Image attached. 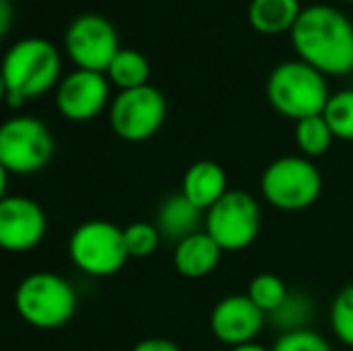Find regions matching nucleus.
<instances>
[{
    "label": "nucleus",
    "mask_w": 353,
    "mask_h": 351,
    "mask_svg": "<svg viewBox=\"0 0 353 351\" xmlns=\"http://www.w3.org/2000/svg\"><path fill=\"white\" fill-rule=\"evenodd\" d=\"M288 39L296 58L330 80L353 72V22L339 5H305Z\"/></svg>",
    "instance_id": "nucleus-1"
},
{
    "label": "nucleus",
    "mask_w": 353,
    "mask_h": 351,
    "mask_svg": "<svg viewBox=\"0 0 353 351\" xmlns=\"http://www.w3.org/2000/svg\"><path fill=\"white\" fill-rule=\"evenodd\" d=\"M0 70L8 87V106H24L27 101L56 92L63 80V56L53 41L43 37L17 39L5 51Z\"/></svg>",
    "instance_id": "nucleus-2"
},
{
    "label": "nucleus",
    "mask_w": 353,
    "mask_h": 351,
    "mask_svg": "<svg viewBox=\"0 0 353 351\" xmlns=\"http://www.w3.org/2000/svg\"><path fill=\"white\" fill-rule=\"evenodd\" d=\"M265 94L270 106L281 118L298 123L303 118L320 116L332 97L330 77L307 66L301 58L281 61L267 75Z\"/></svg>",
    "instance_id": "nucleus-3"
},
{
    "label": "nucleus",
    "mask_w": 353,
    "mask_h": 351,
    "mask_svg": "<svg viewBox=\"0 0 353 351\" xmlns=\"http://www.w3.org/2000/svg\"><path fill=\"white\" fill-rule=\"evenodd\" d=\"M17 315L37 330L65 328L77 313V291L63 274L32 272L17 284L12 296Z\"/></svg>",
    "instance_id": "nucleus-4"
},
{
    "label": "nucleus",
    "mask_w": 353,
    "mask_h": 351,
    "mask_svg": "<svg viewBox=\"0 0 353 351\" xmlns=\"http://www.w3.org/2000/svg\"><path fill=\"white\" fill-rule=\"evenodd\" d=\"M322 174L312 159L303 154H283L265 166L260 192L270 207L279 212L310 210L322 195Z\"/></svg>",
    "instance_id": "nucleus-5"
},
{
    "label": "nucleus",
    "mask_w": 353,
    "mask_h": 351,
    "mask_svg": "<svg viewBox=\"0 0 353 351\" xmlns=\"http://www.w3.org/2000/svg\"><path fill=\"white\" fill-rule=\"evenodd\" d=\"M72 265L87 277H113L130 260L123 229L106 219H87L74 226L68 239Z\"/></svg>",
    "instance_id": "nucleus-6"
},
{
    "label": "nucleus",
    "mask_w": 353,
    "mask_h": 351,
    "mask_svg": "<svg viewBox=\"0 0 353 351\" xmlns=\"http://www.w3.org/2000/svg\"><path fill=\"white\" fill-rule=\"evenodd\" d=\"M56 137L37 116H12L0 123V164L10 176H34L51 164Z\"/></svg>",
    "instance_id": "nucleus-7"
},
{
    "label": "nucleus",
    "mask_w": 353,
    "mask_h": 351,
    "mask_svg": "<svg viewBox=\"0 0 353 351\" xmlns=\"http://www.w3.org/2000/svg\"><path fill=\"white\" fill-rule=\"evenodd\" d=\"M202 229L219 243L223 253H241L257 241L262 229L260 200L252 192L231 188L216 205L205 212Z\"/></svg>",
    "instance_id": "nucleus-8"
},
{
    "label": "nucleus",
    "mask_w": 353,
    "mask_h": 351,
    "mask_svg": "<svg viewBox=\"0 0 353 351\" xmlns=\"http://www.w3.org/2000/svg\"><path fill=\"white\" fill-rule=\"evenodd\" d=\"M168 116V101L161 89L144 85L137 89H125L113 97L108 106L111 130L125 142H147L163 128Z\"/></svg>",
    "instance_id": "nucleus-9"
},
{
    "label": "nucleus",
    "mask_w": 353,
    "mask_h": 351,
    "mask_svg": "<svg viewBox=\"0 0 353 351\" xmlns=\"http://www.w3.org/2000/svg\"><path fill=\"white\" fill-rule=\"evenodd\" d=\"M63 46L74 68L94 72H106L116 53L123 48L118 29L113 27L111 19L99 12L77 14L68 24Z\"/></svg>",
    "instance_id": "nucleus-10"
},
{
    "label": "nucleus",
    "mask_w": 353,
    "mask_h": 351,
    "mask_svg": "<svg viewBox=\"0 0 353 351\" xmlns=\"http://www.w3.org/2000/svg\"><path fill=\"white\" fill-rule=\"evenodd\" d=\"M53 97H56L58 113L70 123L94 121L103 111H108L113 101L106 72L79 70V68L63 75Z\"/></svg>",
    "instance_id": "nucleus-11"
},
{
    "label": "nucleus",
    "mask_w": 353,
    "mask_h": 351,
    "mask_svg": "<svg viewBox=\"0 0 353 351\" xmlns=\"http://www.w3.org/2000/svg\"><path fill=\"white\" fill-rule=\"evenodd\" d=\"M48 217L37 200L24 195H8L0 202V250L29 253L46 239Z\"/></svg>",
    "instance_id": "nucleus-12"
},
{
    "label": "nucleus",
    "mask_w": 353,
    "mask_h": 351,
    "mask_svg": "<svg viewBox=\"0 0 353 351\" xmlns=\"http://www.w3.org/2000/svg\"><path fill=\"white\" fill-rule=\"evenodd\" d=\"M267 315L248 299V294H228L216 301L210 313V330L214 339L226 347L255 342L265 330Z\"/></svg>",
    "instance_id": "nucleus-13"
},
{
    "label": "nucleus",
    "mask_w": 353,
    "mask_h": 351,
    "mask_svg": "<svg viewBox=\"0 0 353 351\" xmlns=\"http://www.w3.org/2000/svg\"><path fill=\"white\" fill-rule=\"evenodd\" d=\"M221 255L223 250L219 248L216 241L205 229H200L176 243L173 267L185 279H202V277H210L216 270L219 263H221Z\"/></svg>",
    "instance_id": "nucleus-14"
},
{
    "label": "nucleus",
    "mask_w": 353,
    "mask_h": 351,
    "mask_svg": "<svg viewBox=\"0 0 353 351\" xmlns=\"http://www.w3.org/2000/svg\"><path fill=\"white\" fill-rule=\"evenodd\" d=\"M228 188V176L221 164L212 159H200L195 164L188 166L181 181V192L197 207V210L207 212L212 205H216Z\"/></svg>",
    "instance_id": "nucleus-15"
},
{
    "label": "nucleus",
    "mask_w": 353,
    "mask_h": 351,
    "mask_svg": "<svg viewBox=\"0 0 353 351\" xmlns=\"http://www.w3.org/2000/svg\"><path fill=\"white\" fill-rule=\"evenodd\" d=\"M301 0H250L248 3V24L262 37H281L291 34L301 17Z\"/></svg>",
    "instance_id": "nucleus-16"
},
{
    "label": "nucleus",
    "mask_w": 353,
    "mask_h": 351,
    "mask_svg": "<svg viewBox=\"0 0 353 351\" xmlns=\"http://www.w3.org/2000/svg\"><path fill=\"white\" fill-rule=\"evenodd\" d=\"M154 224L161 231L163 239L178 243V241H183L185 236L200 231V226H205V212L197 210L183 192H176V195H168L166 200L159 205L157 221H154Z\"/></svg>",
    "instance_id": "nucleus-17"
},
{
    "label": "nucleus",
    "mask_w": 353,
    "mask_h": 351,
    "mask_svg": "<svg viewBox=\"0 0 353 351\" xmlns=\"http://www.w3.org/2000/svg\"><path fill=\"white\" fill-rule=\"evenodd\" d=\"M149 75H152V66H149L147 56L137 48H121L111 61V66L106 68L108 82L118 92L149 85Z\"/></svg>",
    "instance_id": "nucleus-18"
},
{
    "label": "nucleus",
    "mask_w": 353,
    "mask_h": 351,
    "mask_svg": "<svg viewBox=\"0 0 353 351\" xmlns=\"http://www.w3.org/2000/svg\"><path fill=\"white\" fill-rule=\"evenodd\" d=\"M293 140H296V147L303 157L315 161L332 150V145H334V132H332L325 116L320 113V116H310V118L298 121L296 128H293Z\"/></svg>",
    "instance_id": "nucleus-19"
},
{
    "label": "nucleus",
    "mask_w": 353,
    "mask_h": 351,
    "mask_svg": "<svg viewBox=\"0 0 353 351\" xmlns=\"http://www.w3.org/2000/svg\"><path fill=\"white\" fill-rule=\"evenodd\" d=\"M267 320L279 330V334L307 330L315 320V303L303 291H288L286 301Z\"/></svg>",
    "instance_id": "nucleus-20"
},
{
    "label": "nucleus",
    "mask_w": 353,
    "mask_h": 351,
    "mask_svg": "<svg viewBox=\"0 0 353 351\" xmlns=\"http://www.w3.org/2000/svg\"><path fill=\"white\" fill-rule=\"evenodd\" d=\"M288 291L291 289H288L286 281H283L279 274H274V272H260V274H255L248 281L245 294H248V299L270 318L283 301H286Z\"/></svg>",
    "instance_id": "nucleus-21"
},
{
    "label": "nucleus",
    "mask_w": 353,
    "mask_h": 351,
    "mask_svg": "<svg viewBox=\"0 0 353 351\" xmlns=\"http://www.w3.org/2000/svg\"><path fill=\"white\" fill-rule=\"evenodd\" d=\"M322 116L334 132V140L353 142V87L332 92Z\"/></svg>",
    "instance_id": "nucleus-22"
},
{
    "label": "nucleus",
    "mask_w": 353,
    "mask_h": 351,
    "mask_svg": "<svg viewBox=\"0 0 353 351\" xmlns=\"http://www.w3.org/2000/svg\"><path fill=\"white\" fill-rule=\"evenodd\" d=\"M330 328L336 342L353 349V284L336 291L330 303Z\"/></svg>",
    "instance_id": "nucleus-23"
},
{
    "label": "nucleus",
    "mask_w": 353,
    "mask_h": 351,
    "mask_svg": "<svg viewBox=\"0 0 353 351\" xmlns=\"http://www.w3.org/2000/svg\"><path fill=\"white\" fill-rule=\"evenodd\" d=\"M123 236H125V248L130 258H149L157 253L159 243H161V231L152 221H132V224L123 226Z\"/></svg>",
    "instance_id": "nucleus-24"
},
{
    "label": "nucleus",
    "mask_w": 353,
    "mask_h": 351,
    "mask_svg": "<svg viewBox=\"0 0 353 351\" xmlns=\"http://www.w3.org/2000/svg\"><path fill=\"white\" fill-rule=\"evenodd\" d=\"M272 351H334V347L325 334L307 328L279 334L272 344Z\"/></svg>",
    "instance_id": "nucleus-25"
},
{
    "label": "nucleus",
    "mask_w": 353,
    "mask_h": 351,
    "mask_svg": "<svg viewBox=\"0 0 353 351\" xmlns=\"http://www.w3.org/2000/svg\"><path fill=\"white\" fill-rule=\"evenodd\" d=\"M130 351H181V347L168 337H144Z\"/></svg>",
    "instance_id": "nucleus-26"
},
{
    "label": "nucleus",
    "mask_w": 353,
    "mask_h": 351,
    "mask_svg": "<svg viewBox=\"0 0 353 351\" xmlns=\"http://www.w3.org/2000/svg\"><path fill=\"white\" fill-rule=\"evenodd\" d=\"M14 22V8L10 0H0V41L10 34Z\"/></svg>",
    "instance_id": "nucleus-27"
},
{
    "label": "nucleus",
    "mask_w": 353,
    "mask_h": 351,
    "mask_svg": "<svg viewBox=\"0 0 353 351\" xmlns=\"http://www.w3.org/2000/svg\"><path fill=\"white\" fill-rule=\"evenodd\" d=\"M228 351H272V347H265L262 342H245V344H236V347H228Z\"/></svg>",
    "instance_id": "nucleus-28"
},
{
    "label": "nucleus",
    "mask_w": 353,
    "mask_h": 351,
    "mask_svg": "<svg viewBox=\"0 0 353 351\" xmlns=\"http://www.w3.org/2000/svg\"><path fill=\"white\" fill-rule=\"evenodd\" d=\"M8 183H10V174L3 164H0V202L8 197Z\"/></svg>",
    "instance_id": "nucleus-29"
},
{
    "label": "nucleus",
    "mask_w": 353,
    "mask_h": 351,
    "mask_svg": "<svg viewBox=\"0 0 353 351\" xmlns=\"http://www.w3.org/2000/svg\"><path fill=\"white\" fill-rule=\"evenodd\" d=\"M8 99V87H5V77H3V70H0V103Z\"/></svg>",
    "instance_id": "nucleus-30"
},
{
    "label": "nucleus",
    "mask_w": 353,
    "mask_h": 351,
    "mask_svg": "<svg viewBox=\"0 0 353 351\" xmlns=\"http://www.w3.org/2000/svg\"><path fill=\"white\" fill-rule=\"evenodd\" d=\"M334 3H339V5H351V8H353V0H334Z\"/></svg>",
    "instance_id": "nucleus-31"
}]
</instances>
